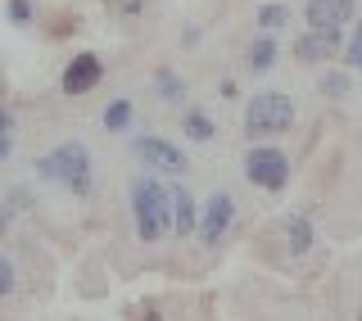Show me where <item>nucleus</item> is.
Returning a JSON list of instances; mask_svg holds the SVG:
<instances>
[{
    "instance_id": "1",
    "label": "nucleus",
    "mask_w": 362,
    "mask_h": 321,
    "mask_svg": "<svg viewBox=\"0 0 362 321\" xmlns=\"http://www.w3.org/2000/svg\"><path fill=\"white\" fill-rule=\"evenodd\" d=\"M127 199H132L136 235H141L145 245H154V240H163L168 231H173V186H163L154 172H145V177L132 181Z\"/></svg>"
},
{
    "instance_id": "2",
    "label": "nucleus",
    "mask_w": 362,
    "mask_h": 321,
    "mask_svg": "<svg viewBox=\"0 0 362 321\" xmlns=\"http://www.w3.org/2000/svg\"><path fill=\"white\" fill-rule=\"evenodd\" d=\"M37 177L50 181V186H68L73 194H90V186H95V168H90V150L82 141H64L54 145L50 154L37 158Z\"/></svg>"
},
{
    "instance_id": "3",
    "label": "nucleus",
    "mask_w": 362,
    "mask_h": 321,
    "mask_svg": "<svg viewBox=\"0 0 362 321\" xmlns=\"http://www.w3.org/2000/svg\"><path fill=\"white\" fill-rule=\"evenodd\" d=\"M294 127V100L286 91H258L245 105V136L249 141H267Z\"/></svg>"
},
{
    "instance_id": "4",
    "label": "nucleus",
    "mask_w": 362,
    "mask_h": 321,
    "mask_svg": "<svg viewBox=\"0 0 362 321\" xmlns=\"http://www.w3.org/2000/svg\"><path fill=\"white\" fill-rule=\"evenodd\" d=\"M245 181L249 186H258V190H286L290 186V158L281 145H272V141H258L254 150H245Z\"/></svg>"
},
{
    "instance_id": "5",
    "label": "nucleus",
    "mask_w": 362,
    "mask_h": 321,
    "mask_svg": "<svg viewBox=\"0 0 362 321\" xmlns=\"http://www.w3.org/2000/svg\"><path fill=\"white\" fill-rule=\"evenodd\" d=\"M132 154L141 158L145 168L154 172H168V177H181V172L190 168V158H186V150H177L173 141H163V136H136L132 141Z\"/></svg>"
},
{
    "instance_id": "6",
    "label": "nucleus",
    "mask_w": 362,
    "mask_h": 321,
    "mask_svg": "<svg viewBox=\"0 0 362 321\" xmlns=\"http://www.w3.org/2000/svg\"><path fill=\"white\" fill-rule=\"evenodd\" d=\"M100 82H105V59H100L95 50H77L73 59L64 64V73H59V91L64 95H90Z\"/></svg>"
},
{
    "instance_id": "7",
    "label": "nucleus",
    "mask_w": 362,
    "mask_h": 321,
    "mask_svg": "<svg viewBox=\"0 0 362 321\" xmlns=\"http://www.w3.org/2000/svg\"><path fill=\"white\" fill-rule=\"evenodd\" d=\"M344 50V28L331 23V28H308L299 41H294V59L299 64H326Z\"/></svg>"
},
{
    "instance_id": "8",
    "label": "nucleus",
    "mask_w": 362,
    "mask_h": 321,
    "mask_svg": "<svg viewBox=\"0 0 362 321\" xmlns=\"http://www.w3.org/2000/svg\"><path fill=\"white\" fill-rule=\"evenodd\" d=\"M231 222H235V199L226 190H218V194H209V204H204L195 231H199L204 245H222L226 231H231Z\"/></svg>"
},
{
    "instance_id": "9",
    "label": "nucleus",
    "mask_w": 362,
    "mask_h": 321,
    "mask_svg": "<svg viewBox=\"0 0 362 321\" xmlns=\"http://www.w3.org/2000/svg\"><path fill=\"white\" fill-rule=\"evenodd\" d=\"M358 0H308L303 5V18H308V28H331V23H339L344 28L349 18H354Z\"/></svg>"
},
{
    "instance_id": "10",
    "label": "nucleus",
    "mask_w": 362,
    "mask_h": 321,
    "mask_svg": "<svg viewBox=\"0 0 362 321\" xmlns=\"http://www.w3.org/2000/svg\"><path fill=\"white\" fill-rule=\"evenodd\" d=\"M199 226V209L190 199L186 186H173V235H195Z\"/></svg>"
},
{
    "instance_id": "11",
    "label": "nucleus",
    "mask_w": 362,
    "mask_h": 321,
    "mask_svg": "<svg viewBox=\"0 0 362 321\" xmlns=\"http://www.w3.org/2000/svg\"><path fill=\"white\" fill-rule=\"evenodd\" d=\"M276 37H272V32H258L254 37V45H249V54H245V64H249V73H267L272 64H276Z\"/></svg>"
},
{
    "instance_id": "12",
    "label": "nucleus",
    "mask_w": 362,
    "mask_h": 321,
    "mask_svg": "<svg viewBox=\"0 0 362 321\" xmlns=\"http://www.w3.org/2000/svg\"><path fill=\"white\" fill-rule=\"evenodd\" d=\"M105 132H113V136H122V132H132V122H136V105L132 100H109L105 105Z\"/></svg>"
},
{
    "instance_id": "13",
    "label": "nucleus",
    "mask_w": 362,
    "mask_h": 321,
    "mask_svg": "<svg viewBox=\"0 0 362 321\" xmlns=\"http://www.w3.org/2000/svg\"><path fill=\"white\" fill-rule=\"evenodd\" d=\"M154 95L168 100V105H181V100H186V82H181L173 68H158L154 73Z\"/></svg>"
},
{
    "instance_id": "14",
    "label": "nucleus",
    "mask_w": 362,
    "mask_h": 321,
    "mask_svg": "<svg viewBox=\"0 0 362 321\" xmlns=\"http://www.w3.org/2000/svg\"><path fill=\"white\" fill-rule=\"evenodd\" d=\"M181 132H186L190 141L204 145V141H213V132H218V127H213V118L204 109H186V113H181Z\"/></svg>"
},
{
    "instance_id": "15",
    "label": "nucleus",
    "mask_w": 362,
    "mask_h": 321,
    "mask_svg": "<svg viewBox=\"0 0 362 321\" xmlns=\"http://www.w3.org/2000/svg\"><path fill=\"white\" fill-rule=\"evenodd\" d=\"M286 235H290V254H308V249H313V222H308V217H290Z\"/></svg>"
},
{
    "instance_id": "16",
    "label": "nucleus",
    "mask_w": 362,
    "mask_h": 321,
    "mask_svg": "<svg viewBox=\"0 0 362 321\" xmlns=\"http://www.w3.org/2000/svg\"><path fill=\"white\" fill-rule=\"evenodd\" d=\"M349 86H354V77H349V73H335V68H331V73H322V77H317V91H322L326 100H339V95H349Z\"/></svg>"
},
{
    "instance_id": "17",
    "label": "nucleus",
    "mask_w": 362,
    "mask_h": 321,
    "mask_svg": "<svg viewBox=\"0 0 362 321\" xmlns=\"http://www.w3.org/2000/svg\"><path fill=\"white\" fill-rule=\"evenodd\" d=\"M286 18H290V9H286V5H276V0L258 5V28H263V32H276V28H286Z\"/></svg>"
},
{
    "instance_id": "18",
    "label": "nucleus",
    "mask_w": 362,
    "mask_h": 321,
    "mask_svg": "<svg viewBox=\"0 0 362 321\" xmlns=\"http://www.w3.org/2000/svg\"><path fill=\"white\" fill-rule=\"evenodd\" d=\"M5 18L14 23V28H28V23L37 18V0H5Z\"/></svg>"
},
{
    "instance_id": "19",
    "label": "nucleus",
    "mask_w": 362,
    "mask_h": 321,
    "mask_svg": "<svg viewBox=\"0 0 362 321\" xmlns=\"http://www.w3.org/2000/svg\"><path fill=\"white\" fill-rule=\"evenodd\" d=\"M344 64L354 73H362V23H354V32L344 37Z\"/></svg>"
},
{
    "instance_id": "20",
    "label": "nucleus",
    "mask_w": 362,
    "mask_h": 321,
    "mask_svg": "<svg viewBox=\"0 0 362 321\" xmlns=\"http://www.w3.org/2000/svg\"><path fill=\"white\" fill-rule=\"evenodd\" d=\"M14 294V267H9V258L0 254V299H9Z\"/></svg>"
},
{
    "instance_id": "21",
    "label": "nucleus",
    "mask_w": 362,
    "mask_h": 321,
    "mask_svg": "<svg viewBox=\"0 0 362 321\" xmlns=\"http://www.w3.org/2000/svg\"><path fill=\"white\" fill-rule=\"evenodd\" d=\"M9 222H14V209H9V199H0V235L9 231Z\"/></svg>"
},
{
    "instance_id": "22",
    "label": "nucleus",
    "mask_w": 362,
    "mask_h": 321,
    "mask_svg": "<svg viewBox=\"0 0 362 321\" xmlns=\"http://www.w3.org/2000/svg\"><path fill=\"white\" fill-rule=\"evenodd\" d=\"M0 136H14V113L0 109Z\"/></svg>"
},
{
    "instance_id": "23",
    "label": "nucleus",
    "mask_w": 362,
    "mask_h": 321,
    "mask_svg": "<svg viewBox=\"0 0 362 321\" xmlns=\"http://www.w3.org/2000/svg\"><path fill=\"white\" fill-rule=\"evenodd\" d=\"M9 150H14V136H0V163L9 158Z\"/></svg>"
},
{
    "instance_id": "24",
    "label": "nucleus",
    "mask_w": 362,
    "mask_h": 321,
    "mask_svg": "<svg viewBox=\"0 0 362 321\" xmlns=\"http://www.w3.org/2000/svg\"><path fill=\"white\" fill-rule=\"evenodd\" d=\"M122 14H132V18H136V14H141V0H122Z\"/></svg>"
},
{
    "instance_id": "25",
    "label": "nucleus",
    "mask_w": 362,
    "mask_h": 321,
    "mask_svg": "<svg viewBox=\"0 0 362 321\" xmlns=\"http://www.w3.org/2000/svg\"><path fill=\"white\" fill-rule=\"evenodd\" d=\"M145 321H158V317H145Z\"/></svg>"
}]
</instances>
